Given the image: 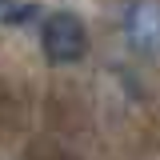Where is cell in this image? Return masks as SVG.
Wrapping results in <instances>:
<instances>
[{
    "instance_id": "3957f363",
    "label": "cell",
    "mask_w": 160,
    "mask_h": 160,
    "mask_svg": "<svg viewBox=\"0 0 160 160\" xmlns=\"http://www.w3.org/2000/svg\"><path fill=\"white\" fill-rule=\"evenodd\" d=\"M0 12H4V24H8V28H24V24H32V20H40V8H36V4H28V0H16V4H4Z\"/></svg>"
},
{
    "instance_id": "7a4b0ae2",
    "label": "cell",
    "mask_w": 160,
    "mask_h": 160,
    "mask_svg": "<svg viewBox=\"0 0 160 160\" xmlns=\"http://www.w3.org/2000/svg\"><path fill=\"white\" fill-rule=\"evenodd\" d=\"M120 36L140 56H160V0H132L124 4L120 16Z\"/></svg>"
},
{
    "instance_id": "6da1fadb",
    "label": "cell",
    "mask_w": 160,
    "mask_h": 160,
    "mask_svg": "<svg viewBox=\"0 0 160 160\" xmlns=\"http://www.w3.org/2000/svg\"><path fill=\"white\" fill-rule=\"evenodd\" d=\"M40 48L48 64H76V60L88 56V28L76 12L60 8V12H48L44 24H40Z\"/></svg>"
},
{
    "instance_id": "277c9868",
    "label": "cell",
    "mask_w": 160,
    "mask_h": 160,
    "mask_svg": "<svg viewBox=\"0 0 160 160\" xmlns=\"http://www.w3.org/2000/svg\"><path fill=\"white\" fill-rule=\"evenodd\" d=\"M4 4H16V0H0V8H4Z\"/></svg>"
}]
</instances>
